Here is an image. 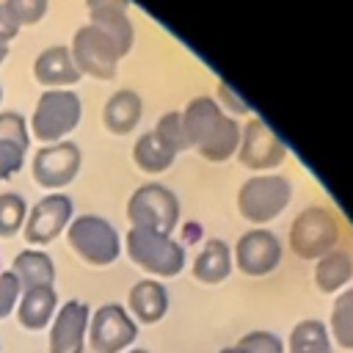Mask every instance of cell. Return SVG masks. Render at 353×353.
<instances>
[{
    "instance_id": "1",
    "label": "cell",
    "mask_w": 353,
    "mask_h": 353,
    "mask_svg": "<svg viewBox=\"0 0 353 353\" xmlns=\"http://www.w3.org/2000/svg\"><path fill=\"white\" fill-rule=\"evenodd\" d=\"M182 127L188 149H196L204 160L223 163L237 154L243 127L234 116H226L212 97H193L182 110Z\"/></svg>"
},
{
    "instance_id": "2",
    "label": "cell",
    "mask_w": 353,
    "mask_h": 353,
    "mask_svg": "<svg viewBox=\"0 0 353 353\" xmlns=\"http://www.w3.org/2000/svg\"><path fill=\"white\" fill-rule=\"evenodd\" d=\"M80 119H83V102L77 91L47 88L36 99L28 130L41 143H58V141H66L72 130H77Z\"/></svg>"
},
{
    "instance_id": "3",
    "label": "cell",
    "mask_w": 353,
    "mask_h": 353,
    "mask_svg": "<svg viewBox=\"0 0 353 353\" xmlns=\"http://www.w3.org/2000/svg\"><path fill=\"white\" fill-rule=\"evenodd\" d=\"M124 251L127 256L154 279H171L182 273L188 254L179 240L163 232H149V229H132L124 234Z\"/></svg>"
},
{
    "instance_id": "4",
    "label": "cell",
    "mask_w": 353,
    "mask_h": 353,
    "mask_svg": "<svg viewBox=\"0 0 353 353\" xmlns=\"http://www.w3.org/2000/svg\"><path fill=\"white\" fill-rule=\"evenodd\" d=\"M66 240H69V248L94 268H108L121 254V237L116 226L108 218L94 212L74 215L66 226Z\"/></svg>"
},
{
    "instance_id": "5",
    "label": "cell",
    "mask_w": 353,
    "mask_h": 353,
    "mask_svg": "<svg viewBox=\"0 0 353 353\" xmlns=\"http://www.w3.org/2000/svg\"><path fill=\"white\" fill-rule=\"evenodd\" d=\"M292 199V182L281 174H254L237 190V210L251 223H270Z\"/></svg>"
},
{
    "instance_id": "6",
    "label": "cell",
    "mask_w": 353,
    "mask_h": 353,
    "mask_svg": "<svg viewBox=\"0 0 353 353\" xmlns=\"http://www.w3.org/2000/svg\"><path fill=\"white\" fill-rule=\"evenodd\" d=\"M127 218L132 229H149L171 234L179 223V199L160 182H146L127 199Z\"/></svg>"
},
{
    "instance_id": "7",
    "label": "cell",
    "mask_w": 353,
    "mask_h": 353,
    "mask_svg": "<svg viewBox=\"0 0 353 353\" xmlns=\"http://www.w3.org/2000/svg\"><path fill=\"white\" fill-rule=\"evenodd\" d=\"M339 243V221L328 207H303L290 226V248L301 259H320Z\"/></svg>"
},
{
    "instance_id": "8",
    "label": "cell",
    "mask_w": 353,
    "mask_h": 353,
    "mask_svg": "<svg viewBox=\"0 0 353 353\" xmlns=\"http://www.w3.org/2000/svg\"><path fill=\"white\" fill-rule=\"evenodd\" d=\"M69 52H72V61H74L80 74H88L97 80H113L116 77L121 52L97 25H91V22L80 25L72 36Z\"/></svg>"
},
{
    "instance_id": "9",
    "label": "cell",
    "mask_w": 353,
    "mask_h": 353,
    "mask_svg": "<svg viewBox=\"0 0 353 353\" xmlns=\"http://www.w3.org/2000/svg\"><path fill=\"white\" fill-rule=\"evenodd\" d=\"M80 165H83L80 146L74 141H58V143H44L41 149H36L30 174L39 188L58 193L80 174Z\"/></svg>"
},
{
    "instance_id": "10",
    "label": "cell",
    "mask_w": 353,
    "mask_h": 353,
    "mask_svg": "<svg viewBox=\"0 0 353 353\" xmlns=\"http://www.w3.org/2000/svg\"><path fill=\"white\" fill-rule=\"evenodd\" d=\"M138 336V323L121 303H102L88 320V345L94 353H124Z\"/></svg>"
},
{
    "instance_id": "11",
    "label": "cell",
    "mask_w": 353,
    "mask_h": 353,
    "mask_svg": "<svg viewBox=\"0 0 353 353\" xmlns=\"http://www.w3.org/2000/svg\"><path fill=\"white\" fill-rule=\"evenodd\" d=\"M74 218V204L66 193H47L41 196L33 207H28V218L22 226L25 240L30 243V248L36 245H47L52 243L61 232H66L69 221Z\"/></svg>"
},
{
    "instance_id": "12",
    "label": "cell",
    "mask_w": 353,
    "mask_h": 353,
    "mask_svg": "<svg viewBox=\"0 0 353 353\" xmlns=\"http://www.w3.org/2000/svg\"><path fill=\"white\" fill-rule=\"evenodd\" d=\"M284 157H287L284 141L270 130V124L265 119L251 116L240 132L237 160L251 171H268V168H276L279 163H284Z\"/></svg>"
},
{
    "instance_id": "13",
    "label": "cell",
    "mask_w": 353,
    "mask_h": 353,
    "mask_svg": "<svg viewBox=\"0 0 353 353\" xmlns=\"http://www.w3.org/2000/svg\"><path fill=\"white\" fill-rule=\"evenodd\" d=\"M281 240L270 229H248L237 237L232 262L245 276H268L281 265Z\"/></svg>"
},
{
    "instance_id": "14",
    "label": "cell",
    "mask_w": 353,
    "mask_h": 353,
    "mask_svg": "<svg viewBox=\"0 0 353 353\" xmlns=\"http://www.w3.org/2000/svg\"><path fill=\"white\" fill-rule=\"evenodd\" d=\"M91 309L85 301H66L58 306L52 323H50V353H83L85 350V334H88Z\"/></svg>"
},
{
    "instance_id": "15",
    "label": "cell",
    "mask_w": 353,
    "mask_h": 353,
    "mask_svg": "<svg viewBox=\"0 0 353 353\" xmlns=\"http://www.w3.org/2000/svg\"><path fill=\"white\" fill-rule=\"evenodd\" d=\"M33 77L47 85V88H61V85H74L83 74L77 72L72 52L66 44H50L44 47L36 61H33Z\"/></svg>"
},
{
    "instance_id": "16",
    "label": "cell",
    "mask_w": 353,
    "mask_h": 353,
    "mask_svg": "<svg viewBox=\"0 0 353 353\" xmlns=\"http://www.w3.org/2000/svg\"><path fill=\"white\" fill-rule=\"evenodd\" d=\"M127 312L135 323H146V325H154L165 317L168 312V290L157 281V279H141L130 287V295H127Z\"/></svg>"
},
{
    "instance_id": "17",
    "label": "cell",
    "mask_w": 353,
    "mask_h": 353,
    "mask_svg": "<svg viewBox=\"0 0 353 353\" xmlns=\"http://www.w3.org/2000/svg\"><path fill=\"white\" fill-rule=\"evenodd\" d=\"M14 312H17V320H19L22 328H28V331L47 328L52 323L55 312H58V292H55V287L22 290Z\"/></svg>"
},
{
    "instance_id": "18",
    "label": "cell",
    "mask_w": 353,
    "mask_h": 353,
    "mask_svg": "<svg viewBox=\"0 0 353 353\" xmlns=\"http://www.w3.org/2000/svg\"><path fill=\"white\" fill-rule=\"evenodd\" d=\"M143 116V99L138 91L132 88H119L108 97L105 108H102V124L108 127V132L113 135H127L138 127Z\"/></svg>"
},
{
    "instance_id": "19",
    "label": "cell",
    "mask_w": 353,
    "mask_h": 353,
    "mask_svg": "<svg viewBox=\"0 0 353 353\" xmlns=\"http://www.w3.org/2000/svg\"><path fill=\"white\" fill-rule=\"evenodd\" d=\"M11 273L17 276L22 290H33V287H55V262L47 251L39 248H25L14 256L11 262Z\"/></svg>"
},
{
    "instance_id": "20",
    "label": "cell",
    "mask_w": 353,
    "mask_h": 353,
    "mask_svg": "<svg viewBox=\"0 0 353 353\" xmlns=\"http://www.w3.org/2000/svg\"><path fill=\"white\" fill-rule=\"evenodd\" d=\"M232 265V248L223 240L210 237L193 259V279L201 284H221L223 279H229Z\"/></svg>"
},
{
    "instance_id": "21",
    "label": "cell",
    "mask_w": 353,
    "mask_h": 353,
    "mask_svg": "<svg viewBox=\"0 0 353 353\" xmlns=\"http://www.w3.org/2000/svg\"><path fill=\"white\" fill-rule=\"evenodd\" d=\"M353 279V254L345 248H334L323 254L314 265V284L320 292L334 295Z\"/></svg>"
},
{
    "instance_id": "22",
    "label": "cell",
    "mask_w": 353,
    "mask_h": 353,
    "mask_svg": "<svg viewBox=\"0 0 353 353\" xmlns=\"http://www.w3.org/2000/svg\"><path fill=\"white\" fill-rule=\"evenodd\" d=\"M174 157H176V152H174L171 146H165L154 130L138 135V141H135V146H132V160H135V165H138L141 171H146V174H160V171H165V168L174 163Z\"/></svg>"
},
{
    "instance_id": "23",
    "label": "cell",
    "mask_w": 353,
    "mask_h": 353,
    "mask_svg": "<svg viewBox=\"0 0 353 353\" xmlns=\"http://www.w3.org/2000/svg\"><path fill=\"white\" fill-rule=\"evenodd\" d=\"M287 353H334L328 325L323 320H314V317L295 323V328L290 331Z\"/></svg>"
},
{
    "instance_id": "24",
    "label": "cell",
    "mask_w": 353,
    "mask_h": 353,
    "mask_svg": "<svg viewBox=\"0 0 353 353\" xmlns=\"http://www.w3.org/2000/svg\"><path fill=\"white\" fill-rule=\"evenodd\" d=\"M334 342L345 350H353V287L342 290L331 306V334Z\"/></svg>"
},
{
    "instance_id": "25",
    "label": "cell",
    "mask_w": 353,
    "mask_h": 353,
    "mask_svg": "<svg viewBox=\"0 0 353 353\" xmlns=\"http://www.w3.org/2000/svg\"><path fill=\"white\" fill-rule=\"evenodd\" d=\"M91 25H97L121 52V58L132 50V41H135V30H132V22L127 17V11H110V14H91Z\"/></svg>"
},
{
    "instance_id": "26",
    "label": "cell",
    "mask_w": 353,
    "mask_h": 353,
    "mask_svg": "<svg viewBox=\"0 0 353 353\" xmlns=\"http://www.w3.org/2000/svg\"><path fill=\"white\" fill-rule=\"evenodd\" d=\"M28 218V201L22 193H0V237H14L22 232Z\"/></svg>"
},
{
    "instance_id": "27",
    "label": "cell",
    "mask_w": 353,
    "mask_h": 353,
    "mask_svg": "<svg viewBox=\"0 0 353 353\" xmlns=\"http://www.w3.org/2000/svg\"><path fill=\"white\" fill-rule=\"evenodd\" d=\"M154 132L160 135V141L165 146H171L174 152H185L188 141H185V127H182V110H168L157 119Z\"/></svg>"
},
{
    "instance_id": "28",
    "label": "cell",
    "mask_w": 353,
    "mask_h": 353,
    "mask_svg": "<svg viewBox=\"0 0 353 353\" xmlns=\"http://www.w3.org/2000/svg\"><path fill=\"white\" fill-rule=\"evenodd\" d=\"M0 138L8 141V143H14V146H19L22 152H28V146H30V130H28L25 116L17 113V110H3L0 113Z\"/></svg>"
},
{
    "instance_id": "29",
    "label": "cell",
    "mask_w": 353,
    "mask_h": 353,
    "mask_svg": "<svg viewBox=\"0 0 353 353\" xmlns=\"http://www.w3.org/2000/svg\"><path fill=\"white\" fill-rule=\"evenodd\" d=\"M237 347L245 353H284V342L273 331H248L245 336L237 339Z\"/></svg>"
},
{
    "instance_id": "30",
    "label": "cell",
    "mask_w": 353,
    "mask_h": 353,
    "mask_svg": "<svg viewBox=\"0 0 353 353\" xmlns=\"http://www.w3.org/2000/svg\"><path fill=\"white\" fill-rule=\"evenodd\" d=\"M8 6V11L14 14V19L22 25H36L44 19L47 8H50V0H3Z\"/></svg>"
},
{
    "instance_id": "31",
    "label": "cell",
    "mask_w": 353,
    "mask_h": 353,
    "mask_svg": "<svg viewBox=\"0 0 353 353\" xmlns=\"http://www.w3.org/2000/svg\"><path fill=\"white\" fill-rule=\"evenodd\" d=\"M19 281L11 270H0V320H6L14 309H17V301H19Z\"/></svg>"
},
{
    "instance_id": "32",
    "label": "cell",
    "mask_w": 353,
    "mask_h": 353,
    "mask_svg": "<svg viewBox=\"0 0 353 353\" xmlns=\"http://www.w3.org/2000/svg\"><path fill=\"white\" fill-rule=\"evenodd\" d=\"M22 165H25V152L0 138V182L11 179Z\"/></svg>"
},
{
    "instance_id": "33",
    "label": "cell",
    "mask_w": 353,
    "mask_h": 353,
    "mask_svg": "<svg viewBox=\"0 0 353 353\" xmlns=\"http://www.w3.org/2000/svg\"><path fill=\"white\" fill-rule=\"evenodd\" d=\"M17 33H19V22L14 19V14L8 11V6L0 0V44L14 41Z\"/></svg>"
},
{
    "instance_id": "34",
    "label": "cell",
    "mask_w": 353,
    "mask_h": 353,
    "mask_svg": "<svg viewBox=\"0 0 353 353\" xmlns=\"http://www.w3.org/2000/svg\"><path fill=\"white\" fill-rule=\"evenodd\" d=\"M218 97H221V108L226 105L232 113H248V110H251V108L245 105V99H240L226 83H218Z\"/></svg>"
},
{
    "instance_id": "35",
    "label": "cell",
    "mask_w": 353,
    "mask_h": 353,
    "mask_svg": "<svg viewBox=\"0 0 353 353\" xmlns=\"http://www.w3.org/2000/svg\"><path fill=\"white\" fill-rule=\"evenodd\" d=\"M88 17L91 14H110V11H127L130 0H85Z\"/></svg>"
},
{
    "instance_id": "36",
    "label": "cell",
    "mask_w": 353,
    "mask_h": 353,
    "mask_svg": "<svg viewBox=\"0 0 353 353\" xmlns=\"http://www.w3.org/2000/svg\"><path fill=\"white\" fill-rule=\"evenodd\" d=\"M6 58H8V44H0V66H3Z\"/></svg>"
},
{
    "instance_id": "37",
    "label": "cell",
    "mask_w": 353,
    "mask_h": 353,
    "mask_svg": "<svg viewBox=\"0 0 353 353\" xmlns=\"http://www.w3.org/2000/svg\"><path fill=\"white\" fill-rule=\"evenodd\" d=\"M218 353H245V350H240L237 345H232V347H223V350H218Z\"/></svg>"
},
{
    "instance_id": "38",
    "label": "cell",
    "mask_w": 353,
    "mask_h": 353,
    "mask_svg": "<svg viewBox=\"0 0 353 353\" xmlns=\"http://www.w3.org/2000/svg\"><path fill=\"white\" fill-rule=\"evenodd\" d=\"M124 353H149V350H143V347H130V350H124Z\"/></svg>"
},
{
    "instance_id": "39",
    "label": "cell",
    "mask_w": 353,
    "mask_h": 353,
    "mask_svg": "<svg viewBox=\"0 0 353 353\" xmlns=\"http://www.w3.org/2000/svg\"><path fill=\"white\" fill-rule=\"evenodd\" d=\"M0 102H3V88H0Z\"/></svg>"
}]
</instances>
